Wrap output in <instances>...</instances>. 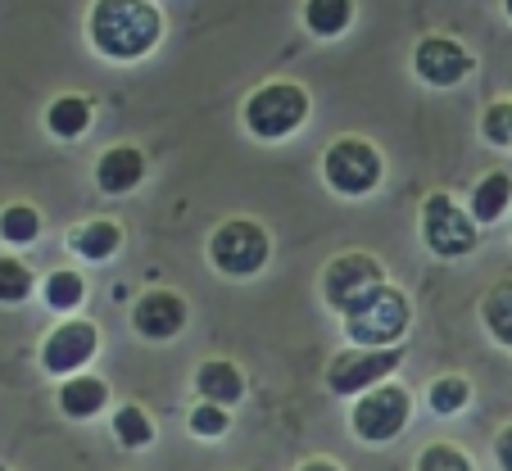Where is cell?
<instances>
[{"label":"cell","mask_w":512,"mask_h":471,"mask_svg":"<svg viewBox=\"0 0 512 471\" xmlns=\"http://www.w3.org/2000/svg\"><path fill=\"white\" fill-rule=\"evenodd\" d=\"M87 37L96 55L136 64L164 41V14L155 0H96L87 14Z\"/></svg>","instance_id":"1"},{"label":"cell","mask_w":512,"mask_h":471,"mask_svg":"<svg viewBox=\"0 0 512 471\" xmlns=\"http://www.w3.org/2000/svg\"><path fill=\"white\" fill-rule=\"evenodd\" d=\"M340 322H345L349 345H399L404 331L413 327V299L399 286L381 281V286H372L363 299H354V304L340 313Z\"/></svg>","instance_id":"2"},{"label":"cell","mask_w":512,"mask_h":471,"mask_svg":"<svg viewBox=\"0 0 512 471\" xmlns=\"http://www.w3.org/2000/svg\"><path fill=\"white\" fill-rule=\"evenodd\" d=\"M309 109L313 100L300 82H263L259 91H250L241 118L245 132L259 136V141H286V136H295L309 123Z\"/></svg>","instance_id":"3"},{"label":"cell","mask_w":512,"mask_h":471,"mask_svg":"<svg viewBox=\"0 0 512 471\" xmlns=\"http://www.w3.org/2000/svg\"><path fill=\"white\" fill-rule=\"evenodd\" d=\"M272 259V236L263 222L254 218H227L209 231V263L223 277H259Z\"/></svg>","instance_id":"4"},{"label":"cell","mask_w":512,"mask_h":471,"mask_svg":"<svg viewBox=\"0 0 512 471\" xmlns=\"http://www.w3.org/2000/svg\"><path fill=\"white\" fill-rule=\"evenodd\" d=\"M322 177H327V186L336 195L363 200V195H372L381 186L386 159H381V150L368 136H336L327 145V154H322Z\"/></svg>","instance_id":"5"},{"label":"cell","mask_w":512,"mask_h":471,"mask_svg":"<svg viewBox=\"0 0 512 471\" xmlns=\"http://www.w3.org/2000/svg\"><path fill=\"white\" fill-rule=\"evenodd\" d=\"M408 417H413V395H408L399 381H381L354 399V408H349V431L363 444H390L395 435L408 431Z\"/></svg>","instance_id":"6"},{"label":"cell","mask_w":512,"mask_h":471,"mask_svg":"<svg viewBox=\"0 0 512 471\" xmlns=\"http://www.w3.org/2000/svg\"><path fill=\"white\" fill-rule=\"evenodd\" d=\"M404 363V345H349L327 363V390L340 399H358L363 390L390 381Z\"/></svg>","instance_id":"7"},{"label":"cell","mask_w":512,"mask_h":471,"mask_svg":"<svg viewBox=\"0 0 512 471\" xmlns=\"http://www.w3.org/2000/svg\"><path fill=\"white\" fill-rule=\"evenodd\" d=\"M417 227H422V245L435 254V259H463V254H472L476 241H481V236H476L472 209H463V204L445 191H435L422 200Z\"/></svg>","instance_id":"8"},{"label":"cell","mask_w":512,"mask_h":471,"mask_svg":"<svg viewBox=\"0 0 512 471\" xmlns=\"http://www.w3.org/2000/svg\"><path fill=\"white\" fill-rule=\"evenodd\" d=\"M386 281V263L368 250H345L322 268V299H327L336 313H345L354 299H363L372 286Z\"/></svg>","instance_id":"9"},{"label":"cell","mask_w":512,"mask_h":471,"mask_svg":"<svg viewBox=\"0 0 512 471\" xmlns=\"http://www.w3.org/2000/svg\"><path fill=\"white\" fill-rule=\"evenodd\" d=\"M100 354V327L91 318H64L46 340H41V372L73 376Z\"/></svg>","instance_id":"10"},{"label":"cell","mask_w":512,"mask_h":471,"mask_svg":"<svg viewBox=\"0 0 512 471\" xmlns=\"http://www.w3.org/2000/svg\"><path fill=\"white\" fill-rule=\"evenodd\" d=\"M472 68H476L472 50H467L458 37H445V32H431V37H422L413 46V73L422 77L426 87H435V91L467 82V77H472Z\"/></svg>","instance_id":"11"},{"label":"cell","mask_w":512,"mask_h":471,"mask_svg":"<svg viewBox=\"0 0 512 471\" xmlns=\"http://www.w3.org/2000/svg\"><path fill=\"white\" fill-rule=\"evenodd\" d=\"M186 299L177 295V290H145L141 299L132 304V331L141 340H150V345H168V340L182 336L186 327Z\"/></svg>","instance_id":"12"},{"label":"cell","mask_w":512,"mask_h":471,"mask_svg":"<svg viewBox=\"0 0 512 471\" xmlns=\"http://www.w3.org/2000/svg\"><path fill=\"white\" fill-rule=\"evenodd\" d=\"M145 182V154L136 145H109L96 159V186L105 195H132Z\"/></svg>","instance_id":"13"},{"label":"cell","mask_w":512,"mask_h":471,"mask_svg":"<svg viewBox=\"0 0 512 471\" xmlns=\"http://www.w3.org/2000/svg\"><path fill=\"white\" fill-rule=\"evenodd\" d=\"M55 399H59V413L64 417H73V422H91V417L105 413L109 385L91 372H73V376H64V385H59Z\"/></svg>","instance_id":"14"},{"label":"cell","mask_w":512,"mask_h":471,"mask_svg":"<svg viewBox=\"0 0 512 471\" xmlns=\"http://www.w3.org/2000/svg\"><path fill=\"white\" fill-rule=\"evenodd\" d=\"M195 390H200V399H213V404H241L245 399V372L232 363V358H204L200 367H195Z\"/></svg>","instance_id":"15"},{"label":"cell","mask_w":512,"mask_h":471,"mask_svg":"<svg viewBox=\"0 0 512 471\" xmlns=\"http://www.w3.org/2000/svg\"><path fill=\"white\" fill-rule=\"evenodd\" d=\"M68 250L78 254L87 263H105L123 250V227L114 218H91V222H78L68 231Z\"/></svg>","instance_id":"16"},{"label":"cell","mask_w":512,"mask_h":471,"mask_svg":"<svg viewBox=\"0 0 512 471\" xmlns=\"http://www.w3.org/2000/svg\"><path fill=\"white\" fill-rule=\"evenodd\" d=\"M46 127H50V136H59V141H78V136H87V127H91V100L78 96V91L55 96L46 105Z\"/></svg>","instance_id":"17"},{"label":"cell","mask_w":512,"mask_h":471,"mask_svg":"<svg viewBox=\"0 0 512 471\" xmlns=\"http://www.w3.org/2000/svg\"><path fill=\"white\" fill-rule=\"evenodd\" d=\"M512 209V177L508 173H485L472 186V218L476 222H499Z\"/></svg>","instance_id":"18"},{"label":"cell","mask_w":512,"mask_h":471,"mask_svg":"<svg viewBox=\"0 0 512 471\" xmlns=\"http://www.w3.org/2000/svg\"><path fill=\"white\" fill-rule=\"evenodd\" d=\"M481 322L499 345L512 349V277L494 281V286L481 295Z\"/></svg>","instance_id":"19"},{"label":"cell","mask_w":512,"mask_h":471,"mask_svg":"<svg viewBox=\"0 0 512 471\" xmlns=\"http://www.w3.org/2000/svg\"><path fill=\"white\" fill-rule=\"evenodd\" d=\"M41 299H46V308H55V313H73V308H82V299H87V277H82L78 268L46 272Z\"/></svg>","instance_id":"20"},{"label":"cell","mask_w":512,"mask_h":471,"mask_svg":"<svg viewBox=\"0 0 512 471\" xmlns=\"http://www.w3.org/2000/svg\"><path fill=\"white\" fill-rule=\"evenodd\" d=\"M304 23L313 37H340L354 23V0H304Z\"/></svg>","instance_id":"21"},{"label":"cell","mask_w":512,"mask_h":471,"mask_svg":"<svg viewBox=\"0 0 512 471\" xmlns=\"http://www.w3.org/2000/svg\"><path fill=\"white\" fill-rule=\"evenodd\" d=\"M41 236V209L28 200H14L0 209V241L5 245H32Z\"/></svg>","instance_id":"22"},{"label":"cell","mask_w":512,"mask_h":471,"mask_svg":"<svg viewBox=\"0 0 512 471\" xmlns=\"http://www.w3.org/2000/svg\"><path fill=\"white\" fill-rule=\"evenodd\" d=\"M426 399H431V408L440 417H454V413H463V408L472 404V381H467V376H458V372H445V376H435V381H431Z\"/></svg>","instance_id":"23"},{"label":"cell","mask_w":512,"mask_h":471,"mask_svg":"<svg viewBox=\"0 0 512 471\" xmlns=\"http://www.w3.org/2000/svg\"><path fill=\"white\" fill-rule=\"evenodd\" d=\"M114 435L123 449H145V444L155 440V417L145 413L141 404H123L114 413Z\"/></svg>","instance_id":"24"},{"label":"cell","mask_w":512,"mask_h":471,"mask_svg":"<svg viewBox=\"0 0 512 471\" xmlns=\"http://www.w3.org/2000/svg\"><path fill=\"white\" fill-rule=\"evenodd\" d=\"M37 290V277L32 268L19 259V254H0V304H23Z\"/></svg>","instance_id":"25"},{"label":"cell","mask_w":512,"mask_h":471,"mask_svg":"<svg viewBox=\"0 0 512 471\" xmlns=\"http://www.w3.org/2000/svg\"><path fill=\"white\" fill-rule=\"evenodd\" d=\"M186 426H191L195 440H223V435L232 431V408L213 404V399H200V404L191 408V417H186Z\"/></svg>","instance_id":"26"},{"label":"cell","mask_w":512,"mask_h":471,"mask_svg":"<svg viewBox=\"0 0 512 471\" xmlns=\"http://www.w3.org/2000/svg\"><path fill=\"white\" fill-rule=\"evenodd\" d=\"M413 471H476V462L467 458V449H458V444L435 440V444H426V449L417 453Z\"/></svg>","instance_id":"27"},{"label":"cell","mask_w":512,"mask_h":471,"mask_svg":"<svg viewBox=\"0 0 512 471\" xmlns=\"http://www.w3.org/2000/svg\"><path fill=\"white\" fill-rule=\"evenodd\" d=\"M481 136L490 145H512V100H494V105H485L481 114Z\"/></svg>","instance_id":"28"},{"label":"cell","mask_w":512,"mask_h":471,"mask_svg":"<svg viewBox=\"0 0 512 471\" xmlns=\"http://www.w3.org/2000/svg\"><path fill=\"white\" fill-rule=\"evenodd\" d=\"M494 462H499V471H512V422L494 435Z\"/></svg>","instance_id":"29"},{"label":"cell","mask_w":512,"mask_h":471,"mask_svg":"<svg viewBox=\"0 0 512 471\" xmlns=\"http://www.w3.org/2000/svg\"><path fill=\"white\" fill-rule=\"evenodd\" d=\"M295 471H345L340 462H331V458H309V462H300Z\"/></svg>","instance_id":"30"},{"label":"cell","mask_w":512,"mask_h":471,"mask_svg":"<svg viewBox=\"0 0 512 471\" xmlns=\"http://www.w3.org/2000/svg\"><path fill=\"white\" fill-rule=\"evenodd\" d=\"M503 10H508V19H512V0H503Z\"/></svg>","instance_id":"31"},{"label":"cell","mask_w":512,"mask_h":471,"mask_svg":"<svg viewBox=\"0 0 512 471\" xmlns=\"http://www.w3.org/2000/svg\"><path fill=\"white\" fill-rule=\"evenodd\" d=\"M0 471H14V467H0Z\"/></svg>","instance_id":"32"}]
</instances>
